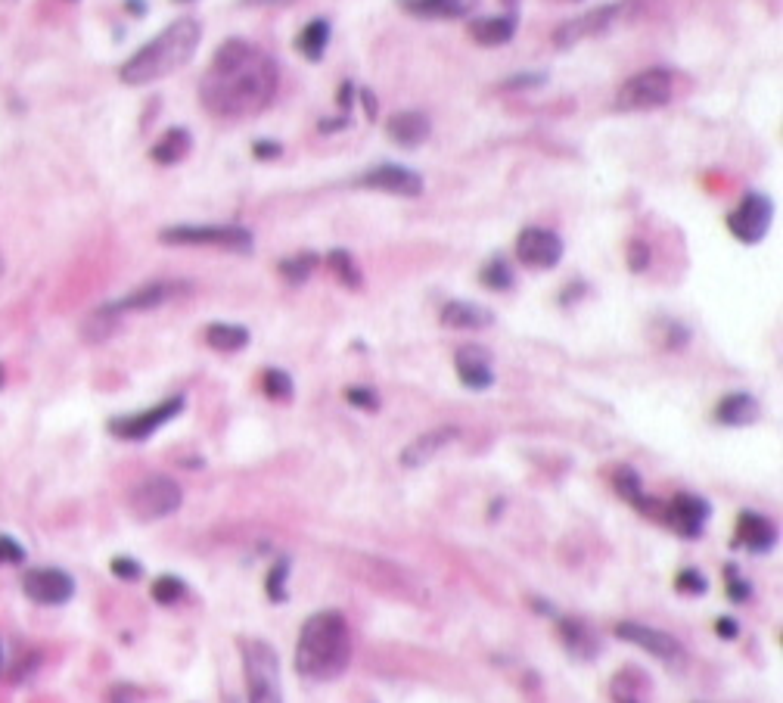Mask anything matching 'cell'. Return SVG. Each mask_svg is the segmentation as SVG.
I'll list each match as a JSON object with an SVG mask.
<instances>
[{
  "label": "cell",
  "mask_w": 783,
  "mask_h": 703,
  "mask_svg": "<svg viewBox=\"0 0 783 703\" xmlns=\"http://www.w3.org/2000/svg\"><path fill=\"white\" fill-rule=\"evenodd\" d=\"M190 131L187 128H168L150 150V159L159 165H178L190 153Z\"/></svg>",
  "instance_id": "cell-27"
},
{
  "label": "cell",
  "mask_w": 783,
  "mask_h": 703,
  "mask_svg": "<svg viewBox=\"0 0 783 703\" xmlns=\"http://www.w3.org/2000/svg\"><path fill=\"white\" fill-rule=\"evenodd\" d=\"M187 408V399L184 396H171L147 411H137V414H119L109 420V433L119 436L125 442H143L150 439L156 430H162L165 424H171L174 417H178L181 411Z\"/></svg>",
  "instance_id": "cell-8"
},
{
  "label": "cell",
  "mask_w": 783,
  "mask_h": 703,
  "mask_svg": "<svg viewBox=\"0 0 783 703\" xmlns=\"http://www.w3.org/2000/svg\"><path fill=\"white\" fill-rule=\"evenodd\" d=\"M762 417V405L749 392H731L715 405V420L721 427H752Z\"/></svg>",
  "instance_id": "cell-21"
},
{
  "label": "cell",
  "mask_w": 783,
  "mask_h": 703,
  "mask_svg": "<svg viewBox=\"0 0 783 703\" xmlns=\"http://www.w3.org/2000/svg\"><path fill=\"white\" fill-rule=\"evenodd\" d=\"M557 635L563 641V648L575 657V660H594L600 654V638L597 632L582 623L578 616H560L557 620Z\"/></svg>",
  "instance_id": "cell-20"
},
{
  "label": "cell",
  "mask_w": 783,
  "mask_h": 703,
  "mask_svg": "<svg viewBox=\"0 0 783 703\" xmlns=\"http://www.w3.org/2000/svg\"><path fill=\"white\" fill-rule=\"evenodd\" d=\"M386 134L395 140L398 147H420L423 140L432 134V122L426 112H395V116H389L386 122Z\"/></svg>",
  "instance_id": "cell-22"
},
{
  "label": "cell",
  "mask_w": 783,
  "mask_h": 703,
  "mask_svg": "<svg viewBox=\"0 0 783 703\" xmlns=\"http://www.w3.org/2000/svg\"><path fill=\"white\" fill-rule=\"evenodd\" d=\"M252 153H255L258 159H277V156L283 153V147L277 144V140H255Z\"/></svg>",
  "instance_id": "cell-44"
},
{
  "label": "cell",
  "mask_w": 783,
  "mask_h": 703,
  "mask_svg": "<svg viewBox=\"0 0 783 703\" xmlns=\"http://www.w3.org/2000/svg\"><path fill=\"white\" fill-rule=\"evenodd\" d=\"M0 676H4V648H0Z\"/></svg>",
  "instance_id": "cell-46"
},
{
  "label": "cell",
  "mask_w": 783,
  "mask_h": 703,
  "mask_svg": "<svg viewBox=\"0 0 783 703\" xmlns=\"http://www.w3.org/2000/svg\"><path fill=\"white\" fill-rule=\"evenodd\" d=\"M109 570H112V576H115V579H122V582H137V579H140V573H143V567L137 564L134 557H112Z\"/></svg>",
  "instance_id": "cell-41"
},
{
  "label": "cell",
  "mask_w": 783,
  "mask_h": 703,
  "mask_svg": "<svg viewBox=\"0 0 783 703\" xmlns=\"http://www.w3.org/2000/svg\"><path fill=\"white\" fill-rule=\"evenodd\" d=\"M150 595H153L156 604L171 607V604H178V601L187 595V585H184L181 576H159V579L153 582V588H150Z\"/></svg>",
  "instance_id": "cell-33"
},
{
  "label": "cell",
  "mask_w": 783,
  "mask_h": 703,
  "mask_svg": "<svg viewBox=\"0 0 783 703\" xmlns=\"http://www.w3.org/2000/svg\"><path fill=\"white\" fill-rule=\"evenodd\" d=\"M398 7L420 19H463L479 7V0H398Z\"/></svg>",
  "instance_id": "cell-24"
},
{
  "label": "cell",
  "mask_w": 783,
  "mask_h": 703,
  "mask_svg": "<svg viewBox=\"0 0 783 703\" xmlns=\"http://www.w3.org/2000/svg\"><path fill=\"white\" fill-rule=\"evenodd\" d=\"M280 69L261 47L230 38L212 56V66L199 81V100L212 116L246 122L261 116L277 97Z\"/></svg>",
  "instance_id": "cell-1"
},
{
  "label": "cell",
  "mask_w": 783,
  "mask_h": 703,
  "mask_svg": "<svg viewBox=\"0 0 783 703\" xmlns=\"http://www.w3.org/2000/svg\"><path fill=\"white\" fill-rule=\"evenodd\" d=\"M317 259L314 252H299V256H289V259H283L277 268H280V274L286 277V284H305V280L314 274V268H317Z\"/></svg>",
  "instance_id": "cell-31"
},
{
  "label": "cell",
  "mask_w": 783,
  "mask_h": 703,
  "mask_svg": "<svg viewBox=\"0 0 783 703\" xmlns=\"http://www.w3.org/2000/svg\"><path fill=\"white\" fill-rule=\"evenodd\" d=\"M709 514H712L709 501H703L700 495L684 492V495H675L669 504H662V514H659V517L669 523V526L678 532V536L700 539V532H703Z\"/></svg>",
  "instance_id": "cell-15"
},
{
  "label": "cell",
  "mask_w": 783,
  "mask_h": 703,
  "mask_svg": "<svg viewBox=\"0 0 783 703\" xmlns=\"http://www.w3.org/2000/svg\"><path fill=\"white\" fill-rule=\"evenodd\" d=\"M771 221H774V203L771 196L759 193V190H749L740 206L728 215V231L746 243V246H756L765 240V234L771 231Z\"/></svg>",
  "instance_id": "cell-9"
},
{
  "label": "cell",
  "mask_w": 783,
  "mask_h": 703,
  "mask_svg": "<svg viewBox=\"0 0 783 703\" xmlns=\"http://www.w3.org/2000/svg\"><path fill=\"white\" fill-rule=\"evenodd\" d=\"M25 548L13 539V536H7V532H0V564L4 567H19V564H25Z\"/></svg>",
  "instance_id": "cell-38"
},
{
  "label": "cell",
  "mask_w": 783,
  "mask_h": 703,
  "mask_svg": "<svg viewBox=\"0 0 783 703\" xmlns=\"http://www.w3.org/2000/svg\"><path fill=\"white\" fill-rule=\"evenodd\" d=\"M327 262H330L333 274L342 280V284H345L348 290H358V287H361V268L355 265L352 252H345V249H333L330 256H327Z\"/></svg>",
  "instance_id": "cell-32"
},
{
  "label": "cell",
  "mask_w": 783,
  "mask_h": 703,
  "mask_svg": "<svg viewBox=\"0 0 783 703\" xmlns=\"http://www.w3.org/2000/svg\"><path fill=\"white\" fill-rule=\"evenodd\" d=\"M184 501V492L181 486L171 480V476H147L143 483L134 486L128 504H131V514L143 523H153V520H162V517H171L174 511L181 508Z\"/></svg>",
  "instance_id": "cell-7"
},
{
  "label": "cell",
  "mask_w": 783,
  "mask_h": 703,
  "mask_svg": "<svg viewBox=\"0 0 783 703\" xmlns=\"http://www.w3.org/2000/svg\"><path fill=\"white\" fill-rule=\"evenodd\" d=\"M482 284L488 287V290H510L513 287V268L504 262V259H491L485 268H482Z\"/></svg>",
  "instance_id": "cell-35"
},
{
  "label": "cell",
  "mask_w": 783,
  "mask_h": 703,
  "mask_svg": "<svg viewBox=\"0 0 783 703\" xmlns=\"http://www.w3.org/2000/svg\"><path fill=\"white\" fill-rule=\"evenodd\" d=\"M296 672L308 682H333L352 663V632L339 610H321L302 623L296 641Z\"/></svg>",
  "instance_id": "cell-2"
},
{
  "label": "cell",
  "mask_w": 783,
  "mask_h": 703,
  "mask_svg": "<svg viewBox=\"0 0 783 703\" xmlns=\"http://www.w3.org/2000/svg\"><path fill=\"white\" fill-rule=\"evenodd\" d=\"M261 389H265V396L274 402H289L293 399V377L280 368H268L265 377H261Z\"/></svg>",
  "instance_id": "cell-34"
},
{
  "label": "cell",
  "mask_w": 783,
  "mask_h": 703,
  "mask_svg": "<svg viewBox=\"0 0 783 703\" xmlns=\"http://www.w3.org/2000/svg\"><path fill=\"white\" fill-rule=\"evenodd\" d=\"M454 368H457V377L460 383L467 389H488L491 383H495V368H491V355L488 349L482 346H460L457 355H454Z\"/></svg>",
  "instance_id": "cell-17"
},
{
  "label": "cell",
  "mask_w": 783,
  "mask_h": 703,
  "mask_svg": "<svg viewBox=\"0 0 783 703\" xmlns=\"http://www.w3.org/2000/svg\"><path fill=\"white\" fill-rule=\"evenodd\" d=\"M622 4H606V7H597V10H588L585 16H575L569 22H563L557 32H554V44L560 50H569L575 44H582L585 38H594V35H603L609 25L616 22Z\"/></svg>",
  "instance_id": "cell-16"
},
{
  "label": "cell",
  "mask_w": 783,
  "mask_h": 703,
  "mask_svg": "<svg viewBox=\"0 0 783 703\" xmlns=\"http://www.w3.org/2000/svg\"><path fill=\"white\" fill-rule=\"evenodd\" d=\"M715 632H718L724 641H734V638L740 635V623L731 620V616H718V620H715Z\"/></svg>",
  "instance_id": "cell-43"
},
{
  "label": "cell",
  "mask_w": 783,
  "mask_h": 703,
  "mask_svg": "<svg viewBox=\"0 0 783 703\" xmlns=\"http://www.w3.org/2000/svg\"><path fill=\"white\" fill-rule=\"evenodd\" d=\"M737 545L746 548L749 554H768L777 545V526L756 511H743L737 517Z\"/></svg>",
  "instance_id": "cell-18"
},
{
  "label": "cell",
  "mask_w": 783,
  "mask_h": 703,
  "mask_svg": "<svg viewBox=\"0 0 783 703\" xmlns=\"http://www.w3.org/2000/svg\"><path fill=\"white\" fill-rule=\"evenodd\" d=\"M327 44H330V22L327 19H311L299 32V38H296L299 53L305 56V60H311V63L324 60Z\"/></svg>",
  "instance_id": "cell-29"
},
{
  "label": "cell",
  "mask_w": 783,
  "mask_h": 703,
  "mask_svg": "<svg viewBox=\"0 0 783 703\" xmlns=\"http://www.w3.org/2000/svg\"><path fill=\"white\" fill-rule=\"evenodd\" d=\"M724 582H728V598H731L734 604H743V601L752 598V588H749V582L740 576V567H734V564L724 567Z\"/></svg>",
  "instance_id": "cell-37"
},
{
  "label": "cell",
  "mask_w": 783,
  "mask_h": 703,
  "mask_svg": "<svg viewBox=\"0 0 783 703\" xmlns=\"http://www.w3.org/2000/svg\"><path fill=\"white\" fill-rule=\"evenodd\" d=\"M202 41V25L196 19H174L168 28L131 53L119 69V78L128 88H147V84L178 72L193 60V53Z\"/></svg>",
  "instance_id": "cell-3"
},
{
  "label": "cell",
  "mask_w": 783,
  "mask_h": 703,
  "mask_svg": "<svg viewBox=\"0 0 783 703\" xmlns=\"http://www.w3.org/2000/svg\"><path fill=\"white\" fill-rule=\"evenodd\" d=\"M4 380H7V374H4V364H0V386H4Z\"/></svg>",
  "instance_id": "cell-47"
},
{
  "label": "cell",
  "mask_w": 783,
  "mask_h": 703,
  "mask_svg": "<svg viewBox=\"0 0 783 703\" xmlns=\"http://www.w3.org/2000/svg\"><path fill=\"white\" fill-rule=\"evenodd\" d=\"M678 592L684 595H706L709 592V582L700 570H684L678 573Z\"/></svg>",
  "instance_id": "cell-40"
},
{
  "label": "cell",
  "mask_w": 783,
  "mask_h": 703,
  "mask_svg": "<svg viewBox=\"0 0 783 703\" xmlns=\"http://www.w3.org/2000/svg\"><path fill=\"white\" fill-rule=\"evenodd\" d=\"M184 293H190L187 280H153V284H143L140 290H131L128 296L106 302V305H109V312H115L122 318L128 312H150V308H159V305L178 299Z\"/></svg>",
  "instance_id": "cell-13"
},
{
  "label": "cell",
  "mask_w": 783,
  "mask_h": 703,
  "mask_svg": "<svg viewBox=\"0 0 783 703\" xmlns=\"http://www.w3.org/2000/svg\"><path fill=\"white\" fill-rule=\"evenodd\" d=\"M519 28V19L510 13V16H482V19H473L470 22V38L482 47H501L507 41H513Z\"/></svg>",
  "instance_id": "cell-25"
},
{
  "label": "cell",
  "mask_w": 783,
  "mask_h": 703,
  "mask_svg": "<svg viewBox=\"0 0 783 703\" xmlns=\"http://www.w3.org/2000/svg\"><path fill=\"white\" fill-rule=\"evenodd\" d=\"M286 579H289V557H280V560H274V567L268 570V579H265V592L274 604L286 601Z\"/></svg>",
  "instance_id": "cell-36"
},
{
  "label": "cell",
  "mask_w": 783,
  "mask_h": 703,
  "mask_svg": "<svg viewBox=\"0 0 783 703\" xmlns=\"http://www.w3.org/2000/svg\"><path fill=\"white\" fill-rule=\"evenodd\" d=\"M345 399H348V405L364 408V411H376V408H380V396H376L370 386H348V389H345Z\"/></svg>",
  "instance_id": "cell-39"
},
{
  "label": "cell",
  "mask_w": 783,
  "mask_h": 703,
  "mask_svg": "<svg viewBox=\"0 0 783 703\" xmlns=\"http://www.w3.org/2000/svg\"><path fill=\"white\" fill-rule=\"evenodd\" d=\"M243 672L249 703H283L280 688V657L265 638H243Z\"/></svg>",
  "instance_id": "cell-4"
},
{
  "label": "cell",
  "mask_w": 783,
  "mask_h": 703,
  "mask_svg": "<svg viewBox=\"0 0 783 703\" xmlns=\"http://www.w3.org/2000/svg\"><path fill=\"white\" fill-rule=\"evenodd\" d=\"M616 638L634 644V648H641V651H647V654H653L665 663H681L684 660V644L675 635L653 629V626H644V623H631V620L619 623Z\"/></svg>",
  "instance_id": "cell-12"
},
{
  "label": "cell",
  "mask_w": 783,
  "mask_h": 703,
  "mask_svg": "<svg viewBox=\"0 0 783 703\" xmlns=\"http://www.w3.org/2000/svg\"><path fill=\"white\" fill-rule=\"evenodd\" d=\"M650 265V249H647V243L644 240H634L631 246H628V268L631 271H644Z\"/></svg>",
  "instance_id": "cell-42"
},
{
  "label": "cell",
  "mask_w": 783,
  "mask_h": 703,
  "mask_svg": "<svg viewBox=\"0 0 783 703\" xmlns=\"http://www.w3.org/2000/svg\"><path fill=\"white\" fill-rule=\"evenodd\" d=\"M358 187L367 190H383V193H395V196H420L423 193V178L408 165L398 162H383L373 165L370 172H364L361 178H355Z\"/></svg>",
  "instance_id": "cell-14"
},
{
  "label": "cell",
  "mask_w": 783,
  "mask_h": 703,
  "mask_svg": "<svg viewBox=\"0 0 783 703\" xmlns=\"http://www.w3.org/2000/svg\"><path fill=\"white\" fill-rule=\"evenodd\" d=\"M675 91V78L665 66H653L631 75L622 88L616 91L613 106L619 112H647V109H659L672 100Z\"/></svg>",
  "instance_id": "cell-6"
},
{
  "label": "cell",
  "mask_w": 783,
  "mask_h": 703,
  "mask_svg": "<svg viewBox=\"0 0 783 703\" xmlns=\"http://www.w3.org/2000/svg\"><path fill=\"white\" fill-rule=\"evenodd\" d=\"M460 439V430L457 427H439V430H429L423 436H417L411 445L401 448V467H423L429 464L439 452H445V448L451 442Z\"/></svg>",
  "instance_id": "cell-19"
},
{
  "label": "cell",
  "mask_w": 783,
  "mask_h": 703,
  "mask_svg": "<svg viewBox=\"0 0 783 703\" xmlns=\"http://www.w3.org/2000/svg\"><path fill=\"white\" fill-rule=\"evenodd\" d=\"M206 343L215 352H240L249 346V330L240 324H212L206 327Z\"/></svg>",
  "instance_id": "cell-30"
},
{
  "label": "cell",
  "mask_w": 783,
  "mask_h": 703,
  "mask_svg": "<svg viewBox=\"0 0 783 703\" xmlns=\"http://www.w3.org/2000/svg\"><path fill=\"white\" fill-rule=\"evenodd\" d=\"M613 489L628 501V504H634L637 511H644V514H653V508H656V501L644 492V486H641V476H637L631 467H619L616 473H613Z\"/></svg>",
  "instance_id": "cell-28"
},
{
  "label": "cell",
  "mask_w": 783,
  "mask_h": 703,
  "mask_svg": "<svg viewBox=\"0 0 783 703\" xmlns=\"http://www.w3.org/2000/svg\"><path fill=\"white\" fill-rule=\"evenodd\" d=\"M516 259L526 268L550 271L563 259V240L547 228H526L516 237Z\"/></svg>",
  "instance_id": "cell-11"
},
{
  "label": "cell",
  "mask_w": 783,
  "mask_h": 703,
  "mask_svg": "<svg viewBox=\"0 0 783 703\" xmlns=\"http://www.w3.org/2000/svg\"><path fill=\"white\" fill-rule=\"evenodd\" d=\"M609 694H613L616 703H647V697H650L647 672L637 669V666L619 669L613 676V682H609Z\"/></svg>",
  "instance_id": "cell-26"
},
{
  "label": "cell",
  "mask_w": 783,
  "mask_h": 703,
  "mask_svg": "<svg viewBox=\"0 0 783 703\" xmlns=\"http://www.w3.org/2000/svg\"><path fill=\"white\" fill-rule=\"evenodd\" d=\"M243 4H286V0H243Z\"/></svg>",
  "instance_id": "cell-45"
},
{
  "label": "cell",
  "mask_w": 783,
  "mask_h": 703,
  "mask_svg": "<svg viewBox=\"0 0 783 703\" xmlns=\"http://www.w3.org/2000/svg\"><path fill=\"white\" fill-rule=\"evenodd\" d=\"M22 592L38 607H63L75 598V579L60 567H38L22 576Z\"/></svg>",
  "instance_id": "cell-10"
},
{
  "label": "cell",
  "mask_w": 783,
  "mask_h": 703,
  "mask_svg": "<svg viewBox=\"0 0 783 703\" xmlns=\"http://www.w3.org/2000/svg\"><path fill=\"white\" fill-rule=\"evenodd\" d=\"M442 324L451 330H485L495 324V315L482 308L479 302H467V299H454L445 302L442 308Z\"/></svg>",
  "instance_id": "cell-23"
},
{
  "label": "cell",
  "mask_w": 783,
  "mask_h": 703,
  "mask_svg": "<svg viewBox=\"0 0 783 703\" xmlns=\"http://www.w3.org/2000/svg\"><path fill=\"white\" fill-rule=\"evenodd\" d=\"M168 246H215L227 252H252V231L240 224H174L159 234Z\"/></svg>",
  "instance_id": "cell-5"
}]
</instances>
